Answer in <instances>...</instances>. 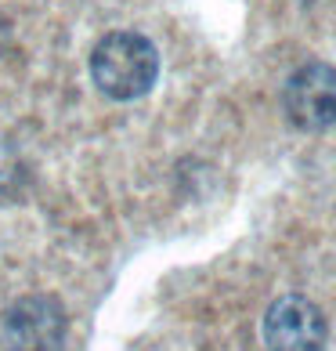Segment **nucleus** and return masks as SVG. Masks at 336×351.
I'll return each instance as SVG.
<instances>
[{"mask_svg":"<svg viewBox=\"0 0 336 351\" xmlns=\"http://www.w3.org/2000/svg\"><path fill=\"white\" fill-rule=\"evenodd\" d=\"M90 80L112 101H134L159 80V51L148 36L116 29L90 51Z\"/></svg>","mask_w":336,"mask_h":351,"instance_id":"nucleus-1","label":"nucleus"},{"mask_svg":"<svg viewBox=\"0 0 336 351\" xmlns=\"http://www.w3.org/2000/svg\"><path fill=\"white\" fill-rule=\"evenodd\" d=\"M326 315L315 301L300 293L279 297L264 315V344L268 351H326Z\"/></svg>","mask_w":336,"mask_h":351,"instance_id":"nucleus-2","label":"nucleus"},{"mask_svg":"<svg viewBox=\"0 0 336 351\" xmlns=\"http://www.w3.org/2000/svg\"><path fill=\"white\" fill-rule=\"evenodd\" d=\"M286 116L300 131H326L336 123V66L307 62L286 84Z\"/></svg>","mask_w":336,"mask_h":351,"instance_id":"nucleus-3","label":"nucleus"},{"mask_svg":"<svg viewBox=\"0 0 336 351\" xmlns=\"http://www.w3.org/2000/svg\"><path fill=\"white\" fill-rule=\"evenodd\" d=\"M8 326L15 330V344L25 351H51L62 341V311L51 301H22L11 311Z\"/></svg>","mask_w":336,"mask_h":351,"instance_id":"nucleus-4","label":"nucleus"},{"mask_svg":"<svg viewBox=\"0 0 336 351\" xmlns=\"http://www.w3.org/2000/svg\"><path fill=\"white\" fill-rule=\"evenodd\" d=\"M0 33H4V25H0Z\"/></svg>","mask_w":336,"mask_h":351,"instance_id":"nucleus-5","label":"nucleus"}]
</instances>
